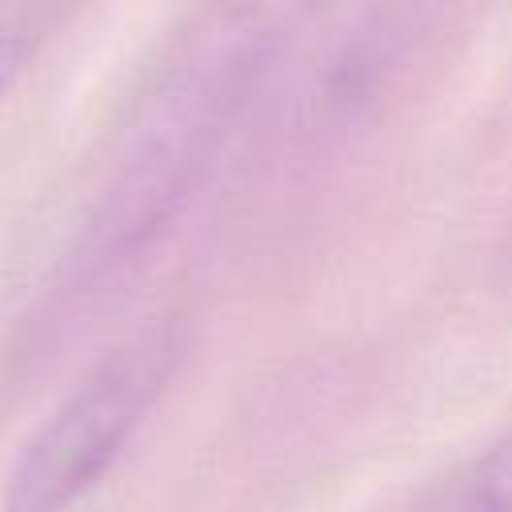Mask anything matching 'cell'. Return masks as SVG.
I'll list each match as a JSON object with an SVG mask.
<instances>
[{"mask_svg":"<svg viewBox=\"0 0 512 512\" xmlns=\"http://www.w3.org/2000/svg\"><path fill=\"white\" fill-rule=\"evenodd\" d=\"M180 352L184 336L176 328H152L88 368L16 456L4 512H64L96 488L168 388Z\"/></svg>","mask_w":512,"mask_h":512,"instance_id":"6da1fadb","label":"cell"},{"mask_svg":"<svg viewBox=\"0 0 512 512\" xmlns=\"http://www.w3.org/2000/svg\"><path fill=\"white\" fill-rule=\"evenodd\" d=\"M420 512H512V424L460 464Z\"/></svg>","mask_w":512,"mask_h":512,"instance_id":"7a4b0ae2","label":"cell"},{"mask_svg":"<svg viewBox=\"0 0 512 512\" xmlns=\"http://www.w3.org/2000/svg\"><path fill=\"white\" fill-rule=\"evenodd\" d=\"M72 16L60 4H0V96L36 60L52 32Z\"/></svg>","mask_w":512,"mask_h":512,"instance_id":"3957f363","label":"cell"}]
</instances>
